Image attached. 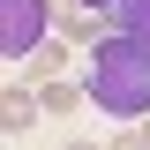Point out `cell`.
I'll use <instances>...</instances> for the list:
<instances>
[{"label": "cell", "mask_w": 150, "mask_h": 150, "mask_svg": "<svg viewBox=\"0 0 150 150\" xmlns=\"http://www.w3.org/2000/svg\"><path fill=\"white\" fill-rule=\"evenodd\" d=\"M90 105L105 120H143L150 112V45L128 30H112L105 45H90Z\"/></svg>", "instance_id": "1"}, {"label": "cell", "mask_w": 150, "mask_h": 150, "mask_svg": "<svg viewBox=\"0 0 150 150\" xmlns=\"http://www.w3.org/2000/svg\"><path fill=\"white\" fill-rule=\"evenodd\" d=\"M45 23H53V0H0V60L23 68L45 45Z\"/></svg>", "instance_id": "2"}, {"label": "cell", "mask_w": 150, "mask_h": 150, "mask_svg": "<svg viewBox=\"0 0 150 150\" xmlns=\"http://www.w3.org/2000/svg\"><path fill=\"white\" fill-rule=\"evenodd\" d=\"M38 112H45V105H38V83L8 75V90H0V128H8V135H30V128H38Z\"/></svg>", "instance_id": "3"}, {"label": "cell", "mask_w": 150, "mask_h": 150, "mask_svg": "<svg viewBox=\"0 0 150 150\" xmlns=\"http://www.w3.org/2000/svg\"><path fill=\"white\" fill-rule=\"evenodd\" d=\"M60 68H68V38H45V45H38L15 75H23V83H60Z\"/></svg>", "instance_id": "4"}, {"label": "cell", "mask_w": 150, "mask_h": 150, "mask_svg": "<svg viewBox=\"0 0 150 150\" xmlns=\"http://www.w3.org/2000/svg\"><path fill=\"white\" fill-rule=\"evenodd\" d=\"M60 38H68V45H105V8H68V15H60Z\"/></svg>", "instance_id": "5"}, {"label": "cell", "mask_w": 150, "mask_h": 150, "mask_svg": "<svg viewBox=\"0 0 150 150\" xmlns=\"http://www.w3.org/2000/svg\"><path fill=\"white\" fill-rule=\"evenodd\" d=\"M38 105L45 112H75V105H90V90H75V83H38Z\"/></svg>", "instance_id": "6"}, {"label": "cell", "mask_w": 150, "mask_h": 150, "mask_svg": "<svg viewBox=\"0 0 150 150\" xmlns=\"http://www.w3.org/2000/svg\"><path fill=\"white\" fill-rule=\"evenodd\" d=\"M112 23H120L128 38H143V45H150V0H120V8H112Z\"/></svg>", "instance_id": "7"}, {"label": "cell", "mask_w": 150, "mask_h": 150, "mask_svg": "<svg viewBox=\"0 0 150 150\" xmlns=\"http://www.w3.org/2000/svg\"><path fill=\"white\" fill-rule=\"evenodd\" d=\"M105 150H143V135H112V143H105Z\"/></svg>", "instance_id": "8"}, {"label": "cell", "mask_w": 150, "mask_h": 150, "mask_svg": "<svg viewBox=\"0 0 150 150\" xmlns=\"http://www.w3.org/2000/svg\"><path fill=\"white\" fill-rule=\"evenodd\" d=\"M60 150H105V143H90V135H75V143H60Z\"/></svg>", "instance_id": "9"}, {"label": "cell", "mask_w": 150, "mask_h": 150, "mask_svg": "<svg viewBox=\"0 0 150 150\" xmlns=\"http://www.w3.org/2000/svg\"><path fill=\"white\" fill-rule=\"evenodd\" d=\"M75 8H105V15H112V8H120V0H75Z\"/></svg>", "instance_id": "10"}, {"label": "cell", "mask_w": 150, "mask_h": 150, "mask_svg": "<svg viewBox=\"0 0 150 150\" xmlns=\"http://www.w3.org/2000/svg\"><path fill=\"white\" fill-rule=\"evenodd\" d=\"M135 135H143V150H150V112H143V128H135Z\"/></svg>", "instance_id": "11"}]
</instances>
